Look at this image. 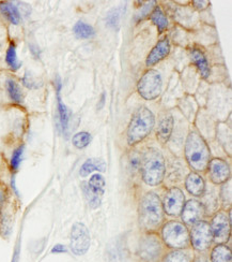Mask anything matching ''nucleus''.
<instances>
[{
	"mask_svg": "<svg viewBox=\"0 0 232 262\" xmlns=\"http://www.w3.org/2000/svg\"><path fill=\"white\" fill-rule=\"evenodd\" d=\"M87 184L92 192H94L96 195L101 196L102 198L103 194L105 193V187H106V182L103 176H101V174L98 173L93 174V176L90 178V180L87 182Z\"/></svg>",
	"mask_w": 232,
	"mask_h": 262,
	"instance_id": "29",
	"label": "nucleus"
},
{
	"mask_svg": "<svg viewBox=\"0 0 232 262\" xmlns=\"http://www.w3.org/2000/svg\"><path fill=\"white\" fill-rule=\"evenodd\" d=\"M204 216L205 212L201 201L196 199H192L185 202L180 215L181 222L186 227H192L196 223L202 221Z\"/></svg>",
	"mask_w": 232,
	"mask_h": 262,
	"instance_id": "14",
	"label": "nucleus"
},
{
	"mask_svg": "<svg viewBox=\"0 0 232 262\" xmlns=\"http://www.w3.org/2000/svg\"><path fill=\"white\" fill-rule=\"evenodd\" d=\"M140 177L147 186L158 187L166 177V161L157 147H148L141 152Z\"/></svg>",
	"mask_w": 232,
	"mask_h": 262,
	"instance_id": "3",
	"label": "nucleus"
},
{
	"mask_svg": "<svg viewBox=\"0 0 232 262\" xmlns=\"http://www.w3.org/2000/svg\"><path fill=\"white\" fill-rule=\"evenodd\" d=\"M162 204L165 215H168L170 217H180L185 204L184 192L181 188L176 186L170 187L166 190Z\"/></svg>",
	"mask_w": 232,
	"mask_h": 262,
	"instance_id": "12",
	"label": "nucleus"
},
{
	"mask_svg": "<svg viewBox=\"0 0 232 262\" xmlns=\"http://www.w3.org/2000/svg\"><path fill=\"white\" fill-rule=\"evenodd\" d=\"M190 56L193 63L195 64V67L197 68L199 73H200L201 78L208 79L211 71H210V66L207 60V57L204 56V54L199 49L194 48V49H191L190 51Z\"/></svg>",
	"mask_w": 232,
	"mask_h": 262,
	"instance_id": "21",
	"label": "nucleus"
},
{
	"mask_svg": "<svg viewBox=\"0 0 232 262\" xmlns=\"http://www.w3.org/2000/svg\"><path fill=\"white\" fill-rule=\"evenodd\" d=\"M167 250L158 232H142L134 255L138 262H161Z\"/></svg>",
	"mask_w": 232,
	"mask_h": 262,
	"instance_id": "5",
	"label": "nucleus"
},
{
	"mask_svg": "<svg viewBox=\"0 0 232 262\" xmlns=\"http://www.w3.org/2000/svg\"><path fill=\"white\" fill-rule=\"evenodd\" d=\"M184 187L186 191L196 198H201L205 190V182L200 173L191 171L184 181Z\"/></svg>",
	"mask_w": 232,
	"mask_h": 262,
	"instance_id": "15",
	"label": "nucleus"
},
{
	"mask_svg": "<svg viewBox=\"0 0 232 262\" xmlns=\"http://www.w3.org/2000/svg\"><path fill=\"white\" fill-rule=\"evenodd\" d=\"M0 13L12 25H18L21 20V14L18 7L11 2L0 3Z\"/></svg>",
	"mask_w": 232,
	"mask_h": 262,
	"instance_id": "23",
	"label": "nucleus"
},
{
	"mask_svg": "<svg viewBox=\"0 0 232 262\" xmlns=\"http://www.w3.org/2000/svg\"><path fill=\"white\" fill-rule=\"evenodd\" d=\"M50 252H51V254L61 255V254L68 253V248H66V246H64L63 244H56L51 248Z\"/></svg>",
	"mask_w": 232,
	"mask_h": 262,
	"instance_id": "39",
	"label": "nucleus"
},
{
	"mask_svg": "<svg viewBox=\"0 0 232 262\" xmlns=\"http://www.w3.org/2000/svg\"><path fill=\"white\" fill-rule=\"evenodd\" d=\"M105 170H106V162L103 159L89 158L82 165L80 169V176L82 178H87L94 171L105 172Z\"/></svg>",
	"mask_w": 232,
	"mask_h": 262,
	"instance_id": "24",
	"label": "nucleus"
},
{
	"mask_svg": "<svg viewBox=\"0 0 232 262\" xmlns=\"http://www.w3.org/2000/svg\"><path fill=\"white\" fill-rule=\"evenodd\" d=\"M160 236L167 249L191 248L190 229L181 221L165 222L160 229Z\"/></svg>",
	"mask_w": 232,
	"mask_h": 262,
	"instance_id": "6",
	"label": "nucleus"
},
{
	"mask_svg": "<svg viewBox=\"0 0 232 262\" xmlns=\"http://www.w3.org/2000/svg\"><path fill=\"white\" fill-rule=\"evenodd\" d=\"M194 250L186 249H169L164 255L161 262H192L194 258Z\"/></svg>",
	"mask_w": 232,
	"mask_h": 262,
	"instance_id": "20",
	"label": "nucleus"
},
{
	"mask_svg": "<svg viewBox=\"0 0 232 262\" xmlns=\"http://www.w3.org/2000/svg\"><path fill=\"white\" fill-rule=\"evenodd\" d=\"M91 245V236L85 224H73L70 232V249L75 256H84Z\"/></svg>",
	"mask_w": 232,
	"mask_h": 262,
	"instance_id": "11",
	"label": "nucleus"
},
{
	"mask_svg": "<svg viewBox=\"0 0 232 262\" xmlns=\"http://www.w3.org/2000/svg\"><path fill=\"white\" fill-rule=\"evenodd\" d=\"M23 84L29 90H37L42 85V83H39L37 79H35V76H33L31 73H29L28 71L25 72V75L23 78Z\"/></svg>",
	"mask_w": 232,
	"mask_h": 262,
	"instance_id": "37",
	"label": "nucleus"
},
{
	"mask_svg": "<svg viewBox=\"0 0 232 262\" xmlns=\"http://www.w3.org/2000/svg\"><path fill=\"white\" fill-rule=\"evenodd\" d=\"M193 6L197 9V10H205L209 6H210V3L207 2V0H201V2H197V0H195V2H193Z\"/></svg>",
	"mask_w": 232,
	"mask_h": 262,
	"instance_id": "40",
	"label": "nucleus"
},
{
	"mask_svg": "<svg viewBox=\"0 0 232 262\" xmlns=\"http://www.w3.org/2000/svg\"><path fill=\"white\" fill-rule=\"evenodd\" d=\"M154 8H156V2H150V3H147L146 5L141 6L140 10L135 15V20L139 21L143 18H146L148 15L151 14V12H152Z\"/></svg>",
	"mask_w": 232,
	"mask_h": 262,
	"instance_id": "36",
	"label": "nucleus"
},
{
	"mask_svg": "<svg viewBox=\"0 0 232 262\" xmlns=\"http://www.w3.org/2000/svg\"><path fill=\"white\" fill-rule=\"evenodd\" d=\"M208 177L215 186H220L231 179V168L229 163L222 158H212L208 168Z\"/></svg>",
	"mask_w": 232,
	"mask_h": 262,
	"instance_id": "13",
	"label": "nucleus"
},
{
	"mask_svg": "<svg viewBox=\"0 0 232 262\" xmlns=\"http://www.w3.org/2000/svg\"><path fill=\"white\" fill-rule=\"evenodd\" d=\"M150 18L152 20V23L158 27L160 34H162V32L168 27V19L166 17L160 6H156V8L153 9L150 14Z\"/></svg>",
	"mask_w": 232,
	"mask_h": 262,
	"instance_id": "27",
	"label": "nucleus"
},
{
	"mask_svg": "<svg viewBox=\"0 0 232 262\" xmlns=\"http://www.w3.org/2000/svg\"><path fill=\"white\" fill-rule=\"evenodd\" d=\"M105 97H106V95H105V93H103L102 96H101V99H99V100H101V101H99L101 103L97 104V108H98V110H101V108L103 107V105H104V103H105Z\"/></svg>",
	"mask_w": 232,
	"mask_h": 262,
	"instance_id": "42",
	"label": "nucleus"
},
{
	"mask_svg": "<svg viewBox=\"0 0 232 262\" xmlns=\"http://www.w3.org/2000/svg\"><path fill=\"white\" fill-rule=\"evenodd\" d=\"M165 223L160 195L154 191L143 194L138 204V225L142 232H158Z\"/></svg>",
	"mask_w": 232,
	"mask_h": 262,
	"instance_id": "1",
	"label": "nucleus"
},
{
	"mask_svg": "<svg viewBox=\"0 0 232 262\" xmlns=\"http://www.w3.org/2000/svg\"><path fill=\"white\" fill-rule=\"evenodd\" d=\"M30 52L33 56H35V58H39L40 57V50L37 46H33V45H30Z\"/></svg>",
	"mask_w": 232,
	"mask_h": 262,
	"instance_id": "41",
	"label": "nucleus"
},
{
	"mask_svg": "<svg viewBox=\"0 0 232 262\" xmlns=\"http://www.w3.org/2000/svg\"><path fill=\"white\" fill-rule=\"evenodd\" d=\"M215 244H228L231 237V210H218L210 221Z\"/></svg>",
	"mask_w": 232,
	"mask_h": 262,
	"instance_id": "10",
	"label": "nucleus"
},
{
	"mask_svg": "<svg viewBox=\"0 0 232 262\" xmlns=\"http://www.w3.org/2000/svg\"><path fill=\"white\" fill-rule=\"evenodd\" d=\"M82 191H83L85 199H86L88 205H89L90 209L96 210V209H98L99 206H101L102 198H101V196L96 195L94 192L91 191V189L89 188V186H88L87 182L82 183Z\"/></svg>",
	"mask_w": 232,
	"mask_h": 262,
	"instance_id": "31",
	"label": "nucleus"
},
{
	"mask_svg": "<svg viewBox=\"0 0 232 262\" xmlns=\"http://www.w3.org/2000/svg\"><path fill=\"white\" fill-rule=\"evenodd\" d=\"M174 119L170 113H165L161 116L157 128V139L162 145L168 143L173 131Z\"/></svg>",
	"mask_w": 232,
	"mask_h": 262,
	"instance_id": "17",
	"label": "nucleus"
},
{
	"mask_svg": "<svg viewBox=\"0 0 232 262\" xmlns=\"http://www.w3.org/2000/svg\"><path fill=\"white\" fill-rule=\"evenodd\" d=\"M123 13V8L119 7V8H114L109 11L106 15V26L109 28L118 30L120 26V21H121V16H122Z\"/></svg>",
	"mask_w": 232,
	"mask_h": 262,
	"instance_id": "33",
	"label": "nucleus"
},
{
	"mask_svg": "<svg viewBox=\"0 0 232 262\" xmlns=\"http://www.w3.org/2000/svg\"><path fill=\"white\" fill-rule=\"evenodd\" d=\"M24 150H25V145L21 144L14 148V150L11 154V158L9 161V169L12 174H15L20 167V163L23 161L24 157Z\"/></svg>",
	"mask_w": 232,
	"mask_h": 262,
	"instance_id": "30",
	"label": "nucleus"
},
{
	"mask_svg": "<svg viewBox=\"0 0 232 262\" xmlns=\"http://www.w3.org/2000/svg\"><path fill=\"white\" fill-rule=\"evenodd\" d=\"M170 53V42L167 37L161 39L157 46L152 49V51L149 53V55L146 59L147 67H152L156 66L159 62H161L163 59H165L169 55Z\"/></svg>",
	"mask_w": 232,
	"mask_h": 262,
	"instance_id": "16",
	"label": "nucleus"
},
{
	"mask_svg": "<svg viewBox=\"0 0 232 262\" xmlns=\"http://www.w3.org/2000/svg\"><path fill=\"white\" fill-rule=\"evenodd\" d=\"M163 80L159 71L150 69L145 72L137 84V92L145 100H156L162 94Z\"/></svg>",
	"mask_w": 232,
	"mask_h": 262,
	"instance_id": "9",
	"label": "nucleus"
},
{
	"mask_svg": "<svg viewBox=\"0 0 232 262\" xmlns=\"http://www.w3.org/2000/svg\"><path fill=\"white\" fill-rule=\"evenodd\" d=\"M6 62L8 67L12 70L16 71L20 68V62L17 59V53H16V46L13 42H11L6 53Z\"/></svg>",
	"mask_w": 232,
	"mask_h": 262,
	"instance_id": "34",
	"label": "nucleus"
},
{
	"mask_svg": "<svg viewBox=\"0 0 232 262\" xmlns=\"http://www.w3.org/2000/svg\"><path fill=\"white\" fill-rule=\"evenodd\" d=\"M10 189L0 181V237L8 238L15 222L16 206Z\"/></svg>",
	"mask_w": 232,
	"mask_h": 262,
	"instance_id": "7",
	"label": "nucleus"
},
{
	"mask_svg": "<svg viewBox=\"0 0 232 262\" xmlns=\"http://www.w3.org/2000/svg\"><path fill=\"white\" fill-rule=\"evenodd\" d=\"M219 193V201L223 204L224 209L227 211V206L228 210H230V205H231V200H232V187H231V179L224 183L223 185H220V188L218 189Z\"/></svg>",
	"mask_w": 232,
	"mask_h": 262,
	"instance_id": "32",
	"label": "nucleus"
},
{
	"mask_svg": "<svg viewBox=\"0 0 232 262\" xmlns=\"http://www.w3.org/2000/svg\"><path fill=\"white\" fill-rule=\"evenodd\" d=\"M156 126V116L147 106H141L133 115L126 131L130 146H135L149 137Z\"/></svg>",
	"mask_w": 232,
	"mask_h": 262,
	"instance_id": "4",
	"label": "nucleus"
},
{
	"mask_svg": "<svg viewBox=\"0 0 232 262\" xmlns=\"http://www.w3.org/2000/svg\"><path fill=\"white\" fill-rule=\"evenodd\" d=\"M141 168V152L137 149H132L127 157V171L133 178L140 176Z\"/></svg>",
	"mask_w": 232,
	"mask_h": 262,
	"instance_id": "26",
	"label": "nucleus"
},
{
	"mask_svg": "<svg viewBox=\"0 0 232 262\" xmlns=\"http://www.w3.org/2000/svg\"><path fill=\"white\" fill-rule=\"evenodd\" d=\"M184 157L187 166L197 173L205 172L210 160L212 159L211 150L207 141L196 130H191L187 135L184 145Z\"/></svg>",
	"mask_w": 232,
	"mask_h": 262,
	"instance_id": "2",
	"label": "nucleus"
},
{
	"mask_svg": "<svg viewBox=\"0 0 232 262\" xmlns=\"http://www.w3.org/2000/svg\"><path fill=\"white\" fill-rule=\"evenodd\" d=\"M6 91L11 101L17 104L23 102V93H21L20 86L14 79L8 78L6 80Z\"/></svg>",
	"mask_w": 232,
	"mask_h": 262,
	"instance_id": "25",
	"label": "nucleus"
},
{
	"mask_svg": "<svg viewBox=\"0 0 232 262\" xmlns=\"http://www.w3.org/2000/svg\"><path fill=\"white\" fill-rule=\"evenodd\" d=\"M211 262H232L231 248L228 244H215L209 250Z\"/></svg>",
	"mask_w": 232,
	"mask_h": 262,
	"instance_id": "22",
	"label": "nucleus"
},
{
	"mask_svg": "<svg viewBox=\"0 0 232 262\" xmlns=\"http://www.w3.org/2000/svg\"><path fill=\"white\" fill-rule=\"evenodd\" d=\"M202 198V205L204 207V212L205 215H213L215 214L218 210V203H219V193L218 190L215 188H207L204 190L203 195L201 196Z\"/></svg>",
	"mask_w": 232,
	"mask_h": 262,
	"instance_id": "19",
	"label": "nucleus"
},
{
	"mask_svg": "<svg viewBox=\"0 0 232 262\" xmlns=\"http://www.w3.org/2000/svg\"><path fill=\"white\" fill-rule=\"evenodd\" d=\"M192 262H211L207 253H195Z\"/></svg>",
	"mask_w": 232,
	"mask_h": 262,
	"instance_id": "38",
	"label": "nucleus"
},
{
	"mask_svg": "<svg viewBox=\"0 0 232 262\" xmlns=\"http://www.w3.org/2000/svg\"><path fill=\"white\" fill-rule=\"evenodd\" d=\"M91 142V135L87 131H81V133H77L72 138V144L77 149H84L88 145L90 144Z\"/></svg>",
	"mask_w": 232,
	"mask_h": 262,
	"instance_id": "35",
	"label": "nucleus"
},
{
	"mask_svg": "<svg viewBox=\"0 0 232 262\" xmlns=\"http://www.w3.org/2000/svg\"><path fill=\"white\" fill-rule=\"evenodd\" d=\"M55 90H56V98H57V112H58V119H59V129L61 131V134L65 138H68L71 112L69 111L68 106H66L62 101V98H61V90L62 89H55Z\"/></svg>",
	"mask_w": 232,
	"mask_h": 262,
	"instance_id": "18",
	"label": "nucleus"
},
{
	"mask_svg": "<svg viewBox=\"0 0 232 262\" xmlns=\"http://www.w3.org/2000/svg\"><path fill=\"white\" fill-rule=\"evenodd\" d=\"M213 243V234L209 222L202 220L191 227L190 244L194 253H208Z\"/></svg>",
	"mask_w": 232,
	"mask_h": 262,
	"instance_id": "8",
	"label": "nucleus"
},
{
	"mask_svg": "<svg viewBox=\"0 0 232 262\" xmlns=\"http://www.w3.org/2000/svg\"><path fill=\"white\" fill-rule=\"evenodd\" d=\"M73 32L76 38L79 39H91L95 36V30L94 28L85 23V21H77V23L73 27Z\"/></svg>",
	"mask_w": 232,
	"mask_h": 262,
	"instance_id": "28",
	"label": "nucleus"
}]
</instances>
